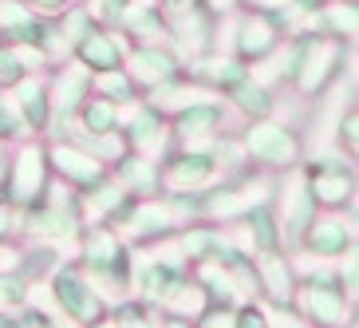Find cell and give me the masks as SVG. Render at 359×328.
Listing matches in <instances>:
<instances>
[{
	"instance_id": "cell-19",
	"label": "cell",
	"mask_w": 359,
	"mask_h": 328,
	"mask_svg": "<svg viewBox=\"0 0 359 328\" xmlns=\"http://www.w3.org/2000/svg\"><path fill=\"white\" fill-rule=\"evenodd\" d=\"M83 91H87V75L67 67V72L55 79V107H60V111H75V107L83 103Z\"/></svg>"
},
{
	"instance_id": "cell-1",
	"label": "cell",
	"mask_w": 359,
	"mask_h": 328,
	"mask_svg": "<svg viewBox=\"0 0 359 328\" xmlns=\"http://www.w3.org/2000/svg\"><path fill=\"white\" fill-rule=\"evenodd\" d=\"M339 64H344V48H339V40H308L304 55H300V67H296V84H300V91H308V96L324 91V87L339 75Z\"/></svg>"
},
{
	"instance_id": "cell-25",
	"label": "cell",
	"mask_w": 359,
	"mask_h": 328,
	"mask_svg": "<svg viewBox=\"0 0 359 328\" xmlns=\"http://www.w3.org/2000/svg\"><path fill=\"white\" fill-rule=\"evenodd\" d=\"M95 87L103 91V99H130V79L118 67H111V72H99L95 75Z\"/></svg>"
},
{
	"instance_id": "cell-13",
	"label": "cell",
	"mask_w": 359,
	"mask_h": 328,
	"mask_svg": "<svg viewBox=\"0 0 359 328\" xmlns=\"http://www.w3.org/2000/svg\"><path fill=\"white\" fill-rule=\"evenodd\" d=\"M210 174H213V162L205 159V155H182V159H174L170 170H166L170 186H178V190H186V186H201Z\"/></svg>"
},
{
	"instance_id": "cell-7",
	"label": "cell",
	"mask_w": 359,
	"mask_h": 328,
	"mask_svg": "<svg viewBox=\"0 0 359 328\" xmlns=\"http://www.w3.org/2000/svg\"><path fill=\"white\" fill-rule=\"evenodd\" d=\"M276 48V24L269 20V16H249V20L241 24V36H237V52L245 55V60H261V55H269Z\"/></svg>"
},
{
	"instance_id": "cell-11",
	"label": "cell",
	"mask_w": 359,
	"mask_h": 328,
	"mask_svg": "<svg viewBox=\"0 0 359 328\" xmlns=\"http://www.w3.org/2000/svg\"><path fill=\"white\" fill-rule=\"evenodd\" d=\"M130 67H135L138 79H147V84H166V79H174V60H170L166 52H158V48H138L135 55H130Z\"/></svg>"
},
{
	"instance_id": "cell-18",
	"label": "cell",
	"mask_w": 359,
	"mask_h": 328,
	"mask_svg": "<svg viewBox=\"0 0 359 328\" xmlns=\"http://www.w3.org/2000/svg\"><path fill=\"white\" fill-rule=\"evenodd\" d=\"M118 257H123V249H118V242L107 230H95L87 237V265H95V269H115Z\"/></svg>"
},
{
	"instance_id": "cell-21",
	"label": "cell",
	"mask_w": 359,
	"mask_h": 328,
	"mask_svg": "<svg viewBox=\"0 0 359 328\" xmlns=\"http://www.w3.org/2000/svg\"><path fill=\"white\" fill-rule=\"evenodd\" d=\"M127 218H130V233H138V237H154V233L170 230V214H162L158 206H138Z\"/></svg>"
},
{
	"instance_id": "cell-30",
	"label": "cell",
	"mask_w": 359,
	"mask_h": 328,
	"mask_svg": "<svg viewBox=\"0 0 359 328\" xmlns=\"http://www.w3.org/2000/svg\"><path fill=\"white\" fill-rule=\"evenodd\" d=\"M115 328H150V320H147V313L138 305H123L118 308V317H115Z\"/></svg>"
},
{
	"instance_id": "cell-36",
	"label": "cell",
	"mask_w": 359,
	"mask_h": 328,
	"mask_svg": "<svg viewBox=\"0 0 359 328\" xmlns=\"http://www.w3.org/2000/svg\"><path fill=\"white\" fill-rule=\"evenodd\" d=\"M344 281H348V289H359V254L344 265Z\"/></svg>"
},
{
	"instance_id": "cell-27",
	"label": "cell",
	"mask_w": 359,
	"mask_h": 328,
	"mask_svg": "<svg viewBox=\"0 0 359 328\" xmlns=\"http://www.w3.org/2000/svg\"><path fill=\"white\" fill-rule=\"evenodd\" d=\"M24 79V60L12 52H0V87H12Z\"/></svg>"
},
{
	"instance_id": "cell-23",
	"label": "cell",
	"mask_w": 359,
	"mask_h": 328,
	"mask_svg": "<svg viewBox=\"0 0 359 328\" xmlns=\"http://www.w3.org/2000/svg\"><path fill=\"white\" fill-rule=\"evenodd\" d=\"M249 230H253V237H257V245L261 249H276V225H273V214H269V206H261L257 202L253 210H249Z\"/></svg>"
},
{
	"instance_id": "cell-39",
	"label": "cell",
	"mask_w": 359,
	"mask_h": 328,
	"mask_svg": "<svg viewBox=\"0 0 359 328\" xmlns=\"http://www.w3.org/2000/svg\"><path fill=\"white\" fill-rule=\"evenodd\" d=\"M0 328H20V320H12L8 313H0Z\"/></svg>"
},
{
	"instance_id": "cell-14",
	"label": "cell",
	"mask_w": 359,
	"mask_h": 328,
	"mask_svg": "<svg viewBox=\"0 0 359 328\" xmlns=\"http://www.w3.org/2000/svg\"><path fill=\"white\" fill-rule=\"evenodd\" d=\"M320 16H324V28H327L332 36H348V40H359V0L327 4Z\"/></svg>"
},
{
	"instance_id": "cell-10",
	"label": "cell",
	"mask_w": 359,
	"mask_h": 328,
	"mask_svg": "<svg viewBox=\"0 0 359 328\" xmlns=\"http://www.w3.org/2000/svg\"><path fill=\"white\" fill-rule=\"evenodd\" d=\"M257 269H261V281H264V289H269V296H276V301L285 305L288 296H292V273H288L285 257L273 254V249H264V254L257 257Z\"/></svg>"
},
{
	"instance_id": "cell-12",
	"label": "cell",
	"mask_w": 359,
	"mask_h": 328,
	"mask_svg": "<svg viewBox=\"0 0 359 328\" xmlns=\"http://www.w3.org/2000/svg\"><path fill=\"white\" fill-rule=\"evenodd\" d=\"M308 245H312L316 254H324V257L344 254V249L351 245L348 225H344V222H336V218H327V222H312V230H308Z\"/></svg>"
},
{
	"instance_id": "cell-6",
	"label": "cell",
	"mask_w": 359,
	"mask_h": 328,
	"mask_svg": "<svg viewBox=\"0 0 359 328\" xmlns=\"http://www.w3.org/2000/svg\"><path fill=\"white\" fill-rule=\"evenodd\" d=\"M43 150H24L16 159V170H12V198L16 202H32L43 194Z\"/></svg>"
},
{
	"instance_id": "cell-20",
	"label": "cell",
	"mask_w": 359,
	"mask_h": 328,
	"mask_svg": "<svg viewBox=\"0 0 359 328\" xmlns=\"http://www.w3.org/2000/svg\"><path fill=\"white\" fill-rule=\"evenodd\" d=\"M233 99H237V107H241L245 115H257V119H264L269 107H273L269 91H264L261 84H249V79H237V84H233Z\"/></svg>"
},
{
	"instance_id": "cell-3",
	"label": "cell",
	"mask_w": 359,
	"mask_h": 328,
	"mask_svg": "<svg viewBox=\"0 0 359 328\" xmlns=\"http://www.w3.org/2000/svg\"><path fill=\"white\" fill-rule=\"evenodd\" d=\"M55 301H60V308H64L72 320H99V313H103L95 289L87 285L75 269L55 273Z\"/></svg>"
},
{
	"instance_id": "cell-8",
	"label": "cell",
	"mask_w": 359,
	"mask_h": 328,
	"mask_svg": "<svg viewBox=\"0 0 359 328\" xmlns=\"http://www.w3.org/2000/svg\"><path fill=\"white\" fill-rule=\"evenodd\" d=\"M75 52H79L83 67H91V72H111V67H118V55H123V48L115 44V36L95 32V28H91L83 40L75 44Z\"/></svg>"
},
{
	"instance_id": "cell-9",
	"label": "cell",
	"mask_w": 359,
	"mask_h": 328,
	"mask_svg": "<svg viewBox=\"0 0 359 328\" xmlns=\"http://www.w3.org/2000/svg\"><path fill=\"white\" fill-rule=\"evenodd\" d=\"M52 159H55V166H60V174H67V178H75V182H91V186H95V182L103 178V166L95 162V155H83V150H75V147H55Z\"/></svg>"
},
{
	"instance_id": "cell-34",
	"label": "cell",
	"mask_w": 359,
	"mask_h": 328,
	"mask_svg": "<svg viewBox=\"0 0 359 328\" xmlns=\"http://www.w3.org/2000/svg\"><path fill=\"white\" fill-rule=\"evenodd\" d=\"M233 328H269V317H264L261 308H241V313H237V320H233Z\"/></svg>"
},
{
	"instance_id": "cell-15",
	"label": "cell",
	"mask_w": 359,
	"mask_h": 328,
	"mask_svg": "<svg viewBox=\"0 0 359 328\" xmlns=\"http://www.w3.org/2000/svg\"><path fill=\"white\" fill-rule=\"evenodd\" d=\"M16 107H20V115L28 119L32 127H43V123H48V91H43L40 84H24V79H20Z\"/></svg>"
},
{
	"instance_id": "cell-26",
	"label": "cell",
	"mask_w": 359,
	"mask_h": 328,
	"mask_svg": "<svg viewBox=\"0 0 359 328\" xmlns=\"http://www.w3.org/2000/svg\"><path fill=\"white\" fill-rule=\"evenodd\" d=\"M130 143L135 147H150V143H158V111H142L135 119V127H130Z\"/></svg>"
},
{
	"instance_id": "cell-31",
	"label": "cell",
	"mask_w": 359,
	"mask_h": 328,
	"mask_svg": "<svg viewBox=\"0 0 359 328\" xmlns=\"http://www.w3.org/2000/svg\"><path fill=\"white\" fill-rule=\"evenodd\" d=\"M32 16L28 8H20L16 0H0V28H12V24H24Z\"/></svg>"
},
{
	"instance_id": "cell-37",
	"label": "cell",
	"mask_w": 359,
	"mask_h": 328,
	"mask_svg": "<svg viewBox=\"0 0 359 328\" xmlns=\"http://www.w3.org/2000/svg\"><path fill=\"white\" fill-rule=\"evenodd\" d=\"M205 328H233V317L229 313H210V317H205Z\"/></svg>"
},
{
	"instance_id": "cell-33",
	"label": "cell",
	"mask_w": 359,
	"mask_h": 328,
	"mask_svg": "<svg viewBox=\"0 0 359 328\" xmlns=\"http://www.w3.org/2000/svg\"><path fill=\"white\" fill-rule=\"evenodd\" d=\"M123 178H130L135 186L147 190V186H150V170L142 166V159H127V162H123Z\"/></svg>"
},
{
	"instance_id": "cell-35",
	"label": "cell",
	"mask_w": 359,
	"mask_h": 328,
	"mask_svg": "<svg viewBox=\"0 0 359 328\" xmlns=\"http://www.w3.org/2000/svg\"><path fill=\"white\" fill-rule=\"evenodd\" d=\"M339 131H344V138H348L351 147H359V111L344 119V123H339Z\"/></svg>"
},
{
	"instance_id": "cell-38",
	"label": "cell",
	"mask_w": 359,
	"mask_h": 328,
	"mask_svg": "<svg viewBox=\"0 0 359 328\" xmlns=\"http://www.w3.org/2000/svg\"><path fill=\"white\" fill-rule=\"evenodd\" d=\"M32 4H40L43 12H60L64 8V0H32Z\"/></svg>"
},
{
	"instance_id": "cell-17",
	"label": "cell",
	"mask_w": 359,
	"mask_h": 328,
	"mask_svg": "<svg viewBox=\"0 0 359 328\" xmlns=\"http://www.w3.org/2000/svg\"><path fill=\"white\" fill-rule=\"evenodd\" d=\"M217 123H222V111H217L213 103H194L190 111H182V115H178V131L186 138H190V135H205V131H213Z\"/></svg>"
},
{
	"instance_id": "cell-32",
	"label": "cell",
	"mask_w": 359,
	"mask_h": 328,
	"mask_svg": "<svg viewBox=\"0 0 359 328\" xmlns=\"http://www.w3.org/2000/svg\"><path fill=\"white\" fill-rule=\"evenodd\" d=\"M24 301V281L20 277H0V305H16Z\"/></svg>"
},
{
	"instance_id": "cell-5",
	"label": "cell",
	"mask_w": 359,
	"mask_h": 328,
	"mask_svg": "<svg viewBox=\"0 0 359 328\" xmlns=\"http://www.w3.org/2000/svg\"><path fill=\"white\" fill-rule=\"evenodd\" d=\"M308 190L320 206H344L351 198V174L344 162H324L316 166L312 162V182H308Z\"/></svg>"
},
{
	"instance_id": "cell-2",
	"label": "cell",
	"mask_w": 359,
	"mask_h": 328,
	"mask_svg": "<svg viewBox=\"0 0 359 328\" xmlns=\"http://www.w3.org/2000/svg\"><path fill=\"white\" fill-rule=\"evenodd\" d=\"M245 147L257 162H269V166H288V162H296V150H300L296 138L276 123H253L245 135Z\"/></svg>"
},
{
	"instance_id": "cell-28",
	"label": "cell",
	"mask_w": 359,
	"mask_h": 328,
	"mask_svg": "<svg viewBox=\"0 0 359 328\" xmlns=\"http://www.w3.org/2000/svg\"><path fill=\"white\" fill-rule=\"evenodd\" d=\"M20 131H24L20 107H12L8 99H0V135H20Z\"/></svg>"
},
{
	"instance_id": "cell-24",
	"label": "cell",
	"mask_w": 359,
	"mask_h": 328,
	"mask_svg": "<svg viewBox=\"0 0 359 328\" xmlns=\"http://www.w3.org/2000/svg\"><path fill=\"white\" fill-rule=\"evenodd\" d=\"M75 225V218L72 214H64V206L55 202L52 210H36L32 214V230H40V233H67Z\"/></svg>"
},
{
	"instance_id": "cell-29",
	"label": "cell",
	"mask_w": 359,
	"mask_h": 328,
	"mask_svg": "<svg viewBox=\"0 0 359 328\" xmlns=\"http://www.w3.org/2000/svg\"><path fill=\"white\" fill-rule=\"evenodd\" d=\"M87 32H91V20H87V12H72V16L64 20V36H67V44H72V48L83 40Z\"/></svg>"
},
{
	"instance_id": "cell-4",
	"label": "cell",
	"mask_w": 359,
	"mask_h": 328,
	"mask_svg": "<svg viewBox=\"0 0 359 328\" xmlns=\"http://www.w3.org/2000/svg\"><path fill=\"white\" fill-rule=\"evenodd\" d=\"M304 308H308V317L320 320L324 328L348 324V301H344L336 281H327V277H320V281H312V285L304 289Z\"/></svg>"
},
{
	"instance_id": "cell-16",
	"label": "cell",
	"mask_w": 359,
	"mask_h": 328,
	"mask_svg": "<svg viewBox=\"0 0 359 328\" xmlns=\"http://www.w3.org/2000/svg\"><path fill=\"white\" fill-rule=\"evenodd\" d=\"M178 285H182V269L170 265V261H154L147 273H142V289H147L150 296H170Z\"/></svg>"
},
{
	"instance_id": "cell-22",
	"label": "cell",
	"mask_w": 359,
	"mask_h": 328,
	"mask_svg": "<svg viewBox=\"0 0 359 328\" xmlns=\"http://www.w3.org/2000/svg\"><path fill=\"white\" fill-rule=\"evenodd\" d=\"M115 119H118V111L111 99H91V103H83V123L91 135H111L115 131Z\"/></svg>"
}]
</instances>
